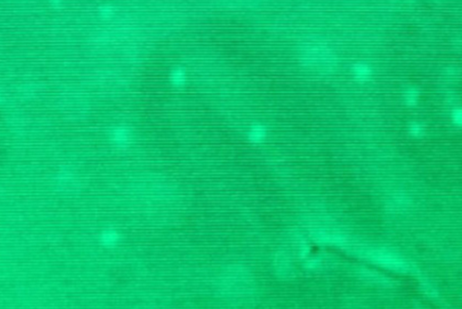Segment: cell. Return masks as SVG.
I'll list each match as a JSON object with an SVG mask.
<instances>
[{
	"mask_svg": "<svg viewBox=\"0 0 462 309\" xmlns=\"http://www.w3.org/2000/svg\"><path fill=\"white\" fill-rule=\"evenodd\" d=\"M135 133L131 127L126 125H117L109 132V140L111 144L118 149H126L134 142Z\"/></svg>",
	"mask_w": 462,
	"mask_h": 309,
	"instance_id": "3957f363",
	"label": "cell"
},
{
	"mask_svg": "<svg viewBox=\"0 0 462 309\" xmlns=\"http://www.w3.org/2000/svg\"><path fill=\"white\" fill-rule=\"evenodd\" d=\"M52 3L54 5H59L60 4V0H52Z\"/></svg>",
	"mask_w": 462,
	"mask_h": 309,
	"instance_id": "4fadbf2b",
	"label": "cell"
},
{
	"mask_svg": "<svg viewBox=\"0 0 462 309\" xmlns=\"http://www.w3.org/2000/svg\"><path fill=\"white\" fill-rule=\"evenodd\" d=\"M408 132L411 136L420 138L425 134V127L419 122H412L408 126Z\"/></svg>",
	"mask_w": 462,
	"mask_h": 309,
	"instance_id": "30bf717a",
	"label": "cell"
},
{
	"mask_svg": "<svg viewBox=\"0 0 462 309\" xmlns=\"http://www.w3.org/2000/svg\"><path fill=\"white\" fill-rule=\"evenodd\" d=\"M313 240L318 243H327V244H340L342 245L346 242V237L341 233L327 231V230H316L312 232Z\"/></svg>",
	"mask_w": 462,
	"mask_h": 309,
	"instance_id": "5b68a950",
	"label": "cell"
},
{
	"mask_svg": "<svg viewBox=\"0 0 462 309\" xmlns=\"http://www.w3.org/2000/svg\"><path fill=\"white\" fill-rule=\"evenodd\" d=\"M351 75L358 82H368L374 76L373 67L365 61H357L351 66Z\"/></svg>",
	"mask_w": 462,
	"mask_h": 309,
	"instance_id": "8992f818",
	"label": "cell"
},
{
	"mask_svg": "<svg viewBox=\"0 0 462 309\" xmlns=\"http://www.w3.org/2000/svg\"><path fill=\"white\" fill-rule=\"evenodd\" d=\"M452 121L454 126L462 127V113L461 108H454L452 112Z\"/></svg>",
	"mask_w": 462,
	"mask_h": 309,
	"instance_id": "7c38bea8",
	"label": "cell"
},
{
	"mask_svg": "<svg viewBox=\"0 0 462 309\" xmlns=\"http://www.w3.org/2000/svg\"><path fill=\"white\" fill-rule=\"evenodd\" d=\"M188 80V75L185 69L182 67H175L172 70L169 74V81L173 86L181 88L186 84Z\"/></svg>",
	"mask_w": 462,
	"mask_h": 309,
	"instance_id": "ba28073f",
	"label": "cell"
},
{
	"mask_svg": "<svg viewBox=\"0 0 462 309\" xmlns=\"http://www.w3.org/2000/svg\"><path fill=\"white\" fill-rule=\"evenodd\" d=\"M363 258L383 268L398 272H406L409 264L400 255L384 248H364L358 253Z\"/></svg>",
	"mask_w": 462,
	"mask_h": 309,
	"instance_id": "7a4b0ae2",
	"label": "cell"
},
{
	"mask_svg": "<svg viewBox=\"0 0 462 309\" xmlns=\"http://www.w3.org/2000/svg\"><path fill=\"white\" fill-rule=\"evenodd\" d=\"M116 9L113 5H103L99 8V15L103 19H111L115 15Z\"/></svg>",
	"mask_w": 462,
	"mask_h": 309,
	"instance_id": "8fae6325",
	"label": "cell"
},
{
	"mask_svg": "<svg viewBox=\"0 0 462 309\" xmlns=\"http://www.w3.org/2000/svg\"><path fill=\"white\" fill-rule=\"evenodd\" d=\"M246 139L255 144L265 142L268 136V128L262 123H254L246 131Z\"/></svg>",
	"mask_w": 462,
	"mask_h": 309,
	"instance_id": "52a82bcc",
	"label": "cell"
},
{
	"mask_svg": "<svg viewBox=\"0 0 462 309\" xmlns=\"http://www.w3.org/2000/svg\"><path fill=\"white\" fill-rule=\"evenodd\" d=\"M403 98L407 106H410V107L416 106L420 100V91L416 87H408L404 91Z\"/></svg>",
	"mask_w": 462,
	"mask_h": 309,
	"instance_id": "9c48e42d",
	"label": "cell"
},
{
	"mask_svg": "<svg viewBox=\"0 0 462 309\" xmlns=\"http://www.w3.org/2000/svg\"><path fill=\"white\" fill-rule=\"evenodd\" d=\"M302 65L312 71L330 72L336 69V54L331 48L322 44H308L300 51Z\"/></svg>",
	"mask_w": 462,
	"mask_h": 309,
	"instance_id": "6da1fadb",
	"label": "cell"
},
{
	"mask_svg": "<svg viewBox=\"0 0 462 309\" xmlns=\"http://www.w3.org/2000/svg\"><path fill=\"white\" fill-rule=\"evenodd\" d=\"M122 241L123 234L118 229L113 227L103 229L99 235V243L106 249L116 248Z\"/></svg>",
	"mask_w": 462,
	"mask_h": 309,
	"instance_id": "277c9868",
	"label": "cell"
}]
</instances>
